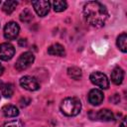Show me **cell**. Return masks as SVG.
<instances>
[{
	"label": "cell",
	"mask_w": 127,
	"mask_h": 127,
	"mask_svg": "<svg viewBox=\"0 0 127 127\" xmlns=\"http://www.w3.org/2000/svg\"><path fill=\"white\" fill-rule=\"evenodd\" d=\"M83 15L85 21L94 28H101L108 19V11L106 7L97 1L87 2L83 7Z\"/></svg>",
	"instance_id": "6da1fadb"
},
{
	"label": "cell",
	"mask_w": 127,
	"mask_h": 127,
	"mask_svg": "<svg viewBox=\"0 0 127 127\" xmlns=\"http://www.w3.org/2000/svg\"><path fill=\"white\" fill-rule=\"evenodd\" d=\"M81 110V103L76 97H66L61 103V111L66 116H75Z\"/></svg>",
	"instance_id": "7a4b0ae2"
},
{
	"label": "cell",
	"mask_w": 127,
	"mask_h": 127,
	"mask_svg": "<svg viewBox=\"0 0 127 127\" xmlns=\"http://www.w3.org/2000/svg\"><path fill=\"white\" fill-rule=\"evenodd\" d=\"M35 61V56L31 52H25L23 53L17 60L15 67L18 71H22L27 69Z\"/></svg>",
	"instance_id": "3957f363"
},
{
	"label": "cell",
	"mask_w": 127,
	"mask_h": 127,
	"mask_svg": "<svg viewBox=\"0 0 127 127\" xmlns=\"http://www.w3.org/2000/svg\"><path fill=\"white\" fill-rule=\"evenodd\" d=\"M89 78H90V81L93 84L97 85L98 87H100L102 89H107L109 87V80H108L107 76L104 73L100 72V71L92 72L90 74Z\"/></svg>",
	"instance_id": "277c9868"
},
{
	"label": "cell",
	"mask_w": 127,
	"mask_h": 127,
	"mask_svg": "<svg viewBox=\"0 0 127 127\" xmlns=\"http://www.w3.org/2000/svg\"><path fill=\"white\" fill-rule=\"evenodd\" d=\"M20 85L24 89L29 90V91H35L40 88V84H39L38 80L36 79V77L31 76V75H25V76L21 77Z\"/></svg>",
	"instance_id": "5b68a950"
},
{
	"label": "cell",
	"mask_w": 127,
	"mask_h": 127,
	"mask_svg": "<svg viewBox=\"0 0 127 127\" xmlns=\"http://www.w3.org/2000/svg\"><path fill=\"white\" fill-rule=\"evenodd\" d=\"M20 32V27L16 22H9L4 27V37L7 40H15Z\"/></svg>",
	"instance_id": "8992f818"
},
{
	"label": "cell",
	"mask_w": 127,
	"mask_h": 127,
	"mask_svg": "<svg viewBox=\"0 0 127 127\" xmlns=\"http://www.w3.org/2000/svg\"><path fill=\"white\" fill-rule=\"evenodd\" d=\"M32 5L36 11V13L41 16V17H44L46 16L48 13H49V10H50V2L49 1H45V0H38V1H33L32 2Z\"/></svg>",
	"instance_id": "52a82bcc"
},
{
	"label": "cell",
	"mask_w": 127,
	"mask_h": 127,
	"mask_svg": "<svg viewBox=\"0 0 127 127\" xmlns=\"http://www.w3.org/2000/svg\"><path fill=\"white\" fill-rule=\"evenodd\" d=\"M15 55V48L9 43H2L0 45V59L2 61H9Z\"/></svg>",
	"instance_id": "ba28073f"
},
{
	"label": "cell",
	"mask_w": 127,
	"mask_h": 127,
	"mask_svg": "<svg viewBox=\"0 0 127 127\" xmlns=\"http://www.w3.org/2000/svg\"><path fill=\"white\" fill-rule=\"evenodd\" d=\"M103 98H104V95H103V92L99 89H91L88 93V101L90 104L92 105H99L102 101H103Z\"/></svg>",
	"instance_id": "9c48e42d"
},
{
	"label": "cell",
	"mask_w": 127,
	"mask_h": 127,
	"mask_svg": "<svg viewBox=\"0 0 127 127\" xmlns=\"http://www.w3.org/2000/svg\"><path fill=\"white\" fill-rule=\"evenodd\" d=\"M123 78H124L123 69L121 67H119V66H116L111 72V80H112V82L117 84V85H119V84L122 83Z\"/></svg>",
	"instance_id": "30bf717a"
},
{
	"label": "cell",
	"mask_w": 127,
	"mask_h": 127,
	"mask_svg": "<svg viewBox=\"0 0 127 127\" xmlns=\"http://www.w3.org/2000/svg\"><path fill=\"white\" fill-rule=\"evenodd\" d=\"M95 118H97L100 121L109 122L114 119V116H113V113L109 109H101L97 113H95Z\"/></svg>",
	"instance_id": "8fae6325"
},
{
	"label": "cell",
	"mask_w": 127,
	"mask_h": 127,
	"mask_svg": "<svg viewBox=\"0 0 127 127\" xmlns=\"http://www.w3.org/2000/svg\"><path fill=\"white\" fill-rule=\"evenodd\" d=\"M48 54L51 55V56H60V57H63L64 56L65 54V51H64V48L61 45V44H54L52 46H50L48 48Z\"/></svg>",
	"instance_id": "7c38bea8"
},
{
	"label": "cell",
	"mask_w": 127,
	"mask_h": 127,
	"mask_svg": "<svg viewBox=\"0 0 127 127\" xmlns=\"http://www.w3.org/2000/svg\"><path fill=\"white\" fill-rule=\"evenodd\" d=\"M2 113L6 117H15L19 114V110L15 105L7 104L2 107Z\"/></svg>",
	"instance_id": "4fadbf2b"
},
{
	"label": "cell",
	"mask_w": 127,
	"mask_h": 127,
	"mask_svg": "<svg viewBox=\"0 0 127 127\" xmlns=\"http://www.w3.org/2000/svg\"><path fill=\"white\" fill-rule=\"evenodd\" d=\"M116 44H117L118 49L121 52H123V53L127 52V35H126V33H122L121 35L118 36Z\"/></svg>",
	"instance_id": "5bb4252c"
},
{
	"label": "cell",
	"mask_w": 127,
	"mask_h": 127,
	"mask_svg": "<svg viewBox=\"0 0 127 127\" xmlns=\"http://www.w3.org/2000/svg\"><path fill=\"white\" fill-rule=\"evenodd\" d=\"M67 74L69 77H71L72 79H75V80L80 79L82 76L81 69L77 66H69L67 68Z\"/></svg>",
	"instance_id": "9a60e30c"
},
{
	"label": "cell",
	"mask_w": 127,
	"mask_h": 127,
	"mask_svg": "<svg viewBox=\"0 0 127 127\" xmlns=\"http://www.w3.org/2000/svg\"><path fill=\"white\" fill-rule=\"evenodd\" d=\"M17 5H18V2H17V1L9 0V1H6V2L3 4V8H2V10H3L6 14L10 15V14L15 10V8L17 7Z\"/></svg>",
	"instance_id": "2e32d148"
},
{
	"label": "cell",
	"mask_w": 127,
	"mask_h": 127,
	"mask_svg": "<svg viewBox=\"0 0 127 127\" xmlns=\"http://www.w3.org/2000/svg\"><path fill=\"white\" fill-rule=\"evenodd\" d=\"M1 92L2 95H4L7 98H10L13 93H14V86L11 83H4L3 86L1 87Z\"/></svg>",
	"instance_id": "e0dca14e"
},
{
	"label": "cell",
	"mask_w": 127,
	"mask_h": 127,
	"mask_svg": "<svg viewBox=\"0 0 127 127\" xmlns=\"http://www.w3.org/2000/svg\"><path fill=\"white\" fill-rule=\"evenodd\" d=\"M67 7V4L65 1L63 0H56L53 2V8L56 12H62L64 10H65Z\"/></svg>",
	"instance_id": "ac0fdd59"
},
{
	"label": "cell",
	"mask_w": 127,
	"mask_h": 127,
	"mask_svg": "<svg viewBox=\"0 0 127 127\" xmlns=\"http://www.w3.org/2000/svg\"><path fill=\"white\" fill-rule=\"evenodd\" d=\"M32 19H33V14H32V12H31L30 10H28V9L24 10V11L20 14V20H21L22 22H24V23H29Z\"/></svg>",
	"instance_id": "d6986e66"
},
{
	"label": "cell",
	"mask_w": 127,
	"mask_h": 127,
	"mask_svg": "<svg viewBox=\"0 0 127 127\" xmlns=\"http://www.w3.org/2000/svg\"><path fill=\"white\" fill-rule=\"evenodd\" d=\"M1 127H24V124L20 120H11L4 123Z\"/></svg>",
	"instance_id": "ffe728a7"
},
{
	"label": "cell",
	"mask_w": 127,
	"mask_h": 127,
	"mask_svg": "<svg viewBox=\"0 0 127 127\" xmlns=\"http://www.w3.org/2000/svg\"><path fill=\"white\" fill-rule=\"evenodd\" d=\"M31 102V99L30 98H27V97H22L21 99H20V105L22 106V107H25V106H27L29 103Z\"/></svg>",
	"instance_id": "44dd1931"
},
{
	"label": "cell",
	"mask_w": 127,
	"mask_h": 127,
	"mask_svg": "<svg viewBox=\"0 0 127 127\" xmlns=\"http://www.w3.org/2000/svg\"><path fill=\"white\" fill-rule=\"evenodd\" d=\"M119 100H120V97L118 94H114L113 97H110V101H112L113 103H117Z\"/></svg>",
	"instance_id": "7402d4cb"
},
{
	"label": "cell",
	"mask_w": 127,
	"mask_h": 127,
	"mask_svg": "<svg viewBox=\"0 0 127 127\" xmlns=\"http://www.w3.org/2000/svg\"><path fill=\"white\" fill-rule=\"evenodd\" d=\"M18 44L20 47H26L27 46V40L26 39H20L18 41Z\"/></svg>",
	"instance_id": "603a6c76"
},
{
	"label": "cell",
	"mask_w": 127,
	"mask_h": 127,
	"mask_svg": "<svg viewBox=\"0 0 127 127\" xmlns=\"http://www.w3.org/2000/svg\"><path fill=\"white\" fill-rule=\"evenodd\" d=\"M120 127H127V124H126V117H124L120 123Z\"/></svg>",
	"instance_id": "cb8c5ba5"
},
{
	"label": "cell",
	"mask_w": 127,
	"mask_h": 127,
	"mask_svg": "<svg viewBox=\"0 0 127 127\" xmlns=\"http://www.w3.org/2000/svg\"><path fill=\"white\" fill-rule=\"evenodd\" d=\"M3 72H4V67H3V65L0 64V75L3 74Z\"/></svg>",
	"instance_id": "d4e9b609"
},
{
	"label": "cell",
	"mask_w": 127,
	"mask_h": 127,
	"mask_svg": "<svg viewBox=\"0 0 127 127\" xmlns=\"http://www.w3.org/2000/svg\"><path fill=\"white\" fill-rule=\"evenodd\" d=\"M3 84H4V82H3L2 80H0V89H1V87L3 86Z\"/></svg>",
	"instance_id": "484cf974"
},
{
	"label": "cell",
	"mask_w": 127,
	"mask_h": 127,
	"mask_svg": "<svg viewBox=\"0 0 127 127\" xmlns=\"http://www.w3.org/2000/svg\"><path fill=\"white\" fill-rule=\"evenodd\" d=\"M0 4H1V1H0Z\"/></svg>",
	"instance_id": "4316f807"
}]
</instances>
